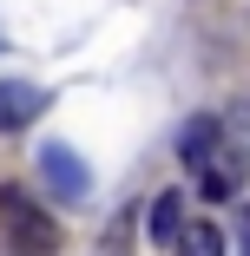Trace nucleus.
Segmentation results:
<instances>
[{
    "label": "nucleus",
    "mask_w": 250,
    "mask_h": 256,
    "mask_svg": "<svg viewBox=\"0 0 250 256\" xmlns=\"http://www.w3.org/2000/svg\"><path fill=\"white\" fill-rule=\"evenodd\" d=\"M217 144H224V125H217V118L204 112V118H191V125L178 132V158H184L191 171H204V164L217 158Z\"/></svg>",
    "instance_id": "39448f33"
},
{
    "label": "nucleus",
    "mask_w": 250,
    "mask_h": 256,
    "mask_svg": "<svg viewBox=\"0 0 250 256\" xmlns=\"http://www.w3.org/2000/svg\"><path fill=\"white\" fill-rule=\"evenodd\" d=\"M145 230H152V243H178V236H184V190H158Z\"/></svg>",
    "instance_id": "423d86ee"
},
{
    "label": "nucleus",
    "mask_w": 250,
    "mask_h": 256,
    "mask_svg": "<svg viewBox=\"0 0 250 256\" xmlns=\"http://www.w3.org/2000/svg\"><path fill=\"white\" fill-rule=\"evenodd\" d=\"M0 224H7V243L20 250V256H53L60 250V224L40 210V204H27L14 184L0 190Z\"/></svg>",
    "instance_id": "f257e3e1"
},
{
    "label": "nucleus",
    "mask_w": 250,
    "mask_h": 256,
    "mask_svg": "<svg viewBox=\"0 0 250 256\" xmlns=\"http://www.w3.org/2000/svg\"><path fill=\"white\" fill-rule=\"evenodd\" d=\"M178 256H224V236H217V224H191V230L178 236Z\"/></svg>",
    "instance_id": "0eeeda50"
},
{
    "label": "nucleus",
    "mask_w": 250,
    "mask_h": 256,
    "mask_svg": "<svg viewBox=\"0 0 250 256\" xmlns=\"http://www.w3.org/2000/svg\"><path fill=\"white\" fill-rule=\"evenodd\" d=\"M237 184H243V151L237 144H217V158L197 171V197L224 204V197H237Z\"/></svg>",
    "instance_id": "7ed1b4c3"
},
{
    "label": "nucleus",
    "mask_w": 250,
    "mask_h": 256,
    "mask_svg": "<svg viewBox=\"0 0 250 256\" xmlns=\"http://www.w3.org/2000/svg\"><path fill=\"white\" fill-rule=\"evenodd\" d=\"M40 171H46V184H53L66 204H86V190H92V178H86V164L73 158L66 144H46L40 151Z\"/></svg>",
    "instance_id": "f03ea898"
},
{
    "label": "nucleus",
    "mask_w": 250,
    "mask_h": 256,
    "mask_svg": "<svg viewBox=\"0 0 250 256\" xmlns=\"http://www.w3.org/2000/svg\"><path fill=\"white\" fill-rule=\"evenodd\" d=\"M40 106H46V92H40V86H27V79H0V132L33 125Z\"/></svg>",
    "instance_id": "20e7f679"
}]
</instances>
